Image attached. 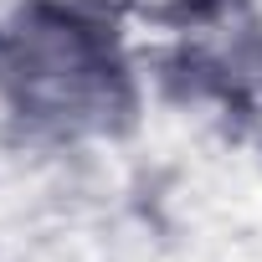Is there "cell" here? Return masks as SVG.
Segmentation results:
<instances>
[{"instance_id": "1", "label": "cell", "mask_w": 262, "mask_h": 262, "mask_svg": "<svg viewBox=\"0 0 262 262\" xmlns=\"http://www.w3.org/2000/svg\"><path fill=\"white\" fill-rule=\"evenodd\" d=\"M0 98L41 134H103L128 113L118 36L77 6L26 0L0 21Z\"/></svg>"}]
</instances>
